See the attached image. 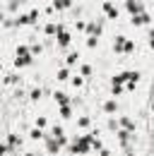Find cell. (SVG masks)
Returning a JSON list of instances; mask_svg holds the SVG:
<instances>
[{
	"label": "cell",
	"mask_w": 154,
	"mask_h": 156,
	"mask_svg": "<svg viewBox=\"0 0 154 156\" xmlns=\"http://www.w3.org/2000/svg\"><path fill=\"white\" fill-rule=\"evenodd\" d=\"M120 125H123L125 130H135V122H133V120H128V118H120Z\"/></svg>",
	"instance_id": "cell-15"
},
{
	"label": "cell",
	"mask_w": 154,
	"mask_h": 156,
	"mask_svg": "<svg viewBox=\"0 0 154 156\" xmlns=\"http://www.w3.org/2000/svg\"><path fill=\"white\" fill-rule=\"evenodd\" d=\"M43 142H46V147H48V151H51V154H58V151H60V147H63L56 137H46Z\"/></svg>",
	"instance_id": "cell-5"
},
{
	"label": "cell",
	"mask_w": 154,
	"mask_h": 156,
	"mask_svg": "<svg viewBox=\"0 0 154 156\" xmlns=\"http://www.w3.org/2000/svg\"><path fill=\"white\" fill-rule=\"evenodd\" d=\"M77 60H79V55H77V53H70V55H68V65H75Z\"/></svg>",
	"instance_id": "cell-20"
},
{
	"label": "cell",
	"mask_w": 154,
	"mask_h": 156,
	"mask_svg": "<svg viewBox=\"0 0 154 156\" xmlns=\"http://www.w3.org/2000/svg\"><path fill=\"white\" fill-rule=\"evenodd\" d=\"M125 7H128V12H133V17L145 12V5H142L140 0H128V2H125Z\"/></svg>",
	"instance_id": "cell-4"
},
{
	"label": "cell",
	"mask_w": 154,
	"mask_h": 156,
	"mask_svg": "<svg viewBox=\"0 0 154 156\" xmlns=\"http://www.w3.org/2000/svg\"><path fill=\"white\" fill-rule=\"evenodd\" d=\"M96 43H99L96 36H89V39H87V46H89V48H96Z\"/></svg>",
	"instance_id": "cell-21"
},
{
	"label": "cell",
	"mask_w": 154,
	"mask_h": 156,
	"mask_svg": "<svg viewBox=\"0 0 154 156\" xmlns=\"http://www.w3.org/2000/svg\"><path fill=\"white\" fill-rule=\"evenodd\" d=\"M133 24H135V27H145V24H149V15H147V12L135 15V17H133Z\"/></svg>",
	"instance_id": "cell-7"
},
{
	"label": "cell",
	"mask_w": 154,
	"mask_h": 156,
	"mask_svg": "<svg viewBox=\"0 0 154 156\" xmlns=\"http://www.w3.org/2000/svg\"><path fill=\"white\" fill-rule=\"evenodd\" d=\"M36 127H38V130L46 127V118H36Z\"/></svg>",
	"instance_id": "cell-23"
},
{
	"label": "cell",
	"mask_w": 154,
	"mask_h": 156,
	"mask_svg": "<svg viewBox=\"0 0 154 156\" xmlns=\"http://www.w3.org/2000/svg\"><path fill=\"white\" fill-rule=\"evenodd\" d=\"M68 43H70V34H68L65 29H60V31H58V46H60V48H65Z\"/></svg>",
	"instance_id": "cell-9"
},
{
	"label": "cell",
	"mask_w": 154,
	"mask_h": 156,
	"mask_svg": "<svg viewBox=\"0 0 154 156\" xmlns=\"http://www.w3.org/2000/svg\"><path fill=\"white\" fill-rule=\"evenodd\" d=\"M87 31H89V36H96V39H99V36H101V24H94V22L87 24Z\"/></svg>",
	"instance_id": "cell-12"
},
{
	"label": "cell",
	"mask_w": 154,
	"mask_h": 156,
	"mask_svg": "<svg viewBox=\"0 0 154 156\" xmlns=\"http://www.w3.org/2000/svg\"><path fill=\"white\" fill-rule=\"evenodd\" d=\"M70 113H72L70 106H60V115H63V118H70Z\"/></svg>",
	"instance_id": "cell-17"
},
{
	"label": "cell",
	"mask_w": 154,
	"mask_h": 156,
	"mask_svg": "<svg viewBox=\"0 0 154 156\" xmlns=\"http://www.w3.org/2000/svg\"><path fill=\"white\" fill-rule=\"evenodd\" d=\"M68 77H70V72H68L65 67H63V70H58V79H60V82H65Z\"/></svg>",
	"instance_id": "cell-18"
},
{
	"label": "cell",
	"mask_w": 154,
	"mask_h": 156,
	"mask_svg": "<svg viewBox=\"0 0 154 156\" xmlns=\"http://www.w3.org/2000/svg\"><path fill=\"white\" fill-rule=\"evenodd\" d=\"M111 91H113V96H118V94L123 91V87H118V84H113V87H111Z\"/></svg>",
	"instance_id": "cell-25"
},
{
	"label": "cell",
	"mask_w": 154,
	"mask_h": 156,
	"mask_svg": "<svg viewBox=\"0 0 154 156\" xmlns=\"http://www.w3.org/2000/svg\"><path fill=\"white\" fill-rule=\"evenodd\" d=\"M152 111H154V103H152Z\"/></svg>",
	"instance_id": "cell-29"
},
{
	"label": "cell",
	"mask_w": 154,
	"mask_h": 156,
	"mask_svg": "<svg viewBox=\"0 0 154 156\" xmlns=\"http://www.w3.org/2000/svg\"><path fill=\"white\" fill-rule=\"evenodd\" d=\"M31 139H46V135L36 127V130H31Z\"/></svg>",
	"instance_id": "cell-16"
},
{
	"label": "cell",
	"mask_w": 154,
	"mask_h": 156,
	"mask_svg": "<svg viewBox=\"0 0 154 156\" xmlns=\"http://www.w3.org/2000/svg\"><path fill=\"white\" fill-rule=\"evenodd\" d=\"M149 48H152V51H154V27H152V29H149Z\"/></svg>",
	"instance_id": "cell-24"
},
{
	"label": "cell",
	"mask_w": 154,
	"mask_h": 156,
	"mask_svg": "<svg viewBox=\"0 0 154 156\" xmlns=\"http://www.w3.org/2000/svg\"><path fill=\"white\" fill-rule=\"evenodd\" d=\"M79 72H82V77H89V75H92V67H89V65H82Z\"/></svg>",
	"instance_id": "cell-19"
},
{
	"label": "cell",
	"mask_w": 154,
	"mask_h": 156,
	"mask_svg": "<svg viewBox=\"0 0 154 156\" xmlns=\"http://www.w3.org/2000/svg\"><path fill=\"white\" fill-rule=\"evenodd\" d=\"M72 84H75V87H82V77H79V75H77V77H72Z\"/></svg>",
	"instance_id": "cell-26"
},
{
	"label": "cell",
	"mask_w": 154,
	"mask_h": 156,
	"mask_svg": "<svg viewBox=\"0 0 154 156\" xmlns=\"http://www.w3.org/2000/svg\"><path fill=\"white\" fill-rule=\"evenodd\" d=\"M51 132H53V137H56L60 144H68V137H65V132H63V127H60V125H56Z\"/></svg>",
	"instance_id": "cell-8"
},
{
	"label": "cell",
	"mask_w": 154,
	"mask_h": 156,
	"mask_svg": "<svg viewBox=\"0 0 154 156\" xmlns=\"http://www.w3.org/2000/svg\"><path fill=\"white\" fill-rule=\"evenodd\" d=\"M89 125V118H79V127H87Z\"/></svg>",
	"instance_id": "cell-27"
},
{
	"label": "cell",
	"mask_w": 154,
	"mask_h": 156,
	"mask_svg": "<svg viewBox=\"0 0 154 156\" xmlns=\"http://www.w3.org/2000/svg\"><path fill=\"white\" fill-rule=\"evenodd\" d=\"M27 156H38V154H27Z\"/></svg>",
	"instance_id": "cell-28"
},
{
	"label": "cell",
	"mask_w": 154,
	"mask_h": 156,
	"mask_svg": "<svg viewBox=\"0 0 154 156\" xmlns=\"http://www.w3.org/2000/svg\"><path fill=\"white\" fill-rule=\"evenodd\" d=\"M113 51H116V53H133V51H135V43L130 39H125V36H116Z\"/></svg>",
	"instance_id": "cell-2"
},
{
	"label": "cell",
	"mask_w": 154,
	"mask_h": 156,
	"mask_svg": "<svg viewBox=\"0 0 154 156\" xmlns=\"http://www.w3.org/2000/svg\"><path fill=\"white\" fill-rule=\"evenodd\" d=\"M104 12H106V15L111 17V20H118V10H116L111 2H104Z\"/></svg>",
	"instance_id": "cell-11"
},
{
	"label": "cell",
	"mask_w": 154,
	"mask_h": 156,
	"mask_svg": "<svg viewBox=\"0 0 154 156\" xmlns=\"http://www.w3.org/2000/svg\"><path fill=\"white\" fill-rule=\"evenodd\" d=\"M29 62H31V48L19 46V48H17V60H15V65H17V67H27Z\"/></svg>",
	"instance_id": "cell-3"
},
{
	"label": "cell",
	"mask_w": 154,
	"mask_h": 156,
	"mask_svg": "<svg viewBox=\"0 0 154 156\" xmlns=\"http://www.w3.org/2000/svg\"><path fill=\"white\" fill-rule=\"evenodd\" d=\"M92 139H94V135L77 137V139H75V144L70 147V151H72V154H87V151L92 149Z\"/></svg>",
	"instance_id": "cell-1"
},
{
	"label": "cell",
	"mask_w": 154,
	"mask_h": 156,
	"mask_svg": "<svg viewBox=\"0 0 154 156\" xmlns=\"http://www.w3.org/2000/svg\"><path fill=\"white\" fill-rule=\"evenodd\" d=\"M41 98V89H31V101H38Z\"/></svg>",
	"instance_id": "cell-22"
},
{
	"label": "cell",
	"mask_w": 154,
	"mask_h": 156,
	"mask_svg": "<svg viewBox=\"0 0 154 156\" xmlns=\"http://www.w3.org/2000/svg\"><path fill=\"white\" fill-rule=\"evenodd\" d=\"M53 98H56L58 106H68V103H70V96H68V94H63V91H56Z\"/></svg>",
	"instance_id": "cell-10"
},
{
	"label": "cell",
	"mask_w": 154,
	"mask_h": 156,
	"mask_svg": "<svg viewBox=\"0 0 154 156\" xmlns=\"http://www.w3.org/2000/svg\"><path fill=\"white\" fill-rule=\"evenodd\" d=\"M72 5V0H53V7L56 10H68Z\"/></svg>",
	"instance_id": "cell-13"
},
{
	"label": "cell",
	"mask_w": 154,
	"mask_h": 156,
	"mask_svg": "<svg viewBox=\"0 0 154 156\" xmlns=\"http://www.w3.org/2000/svg\"><path fill=\"white\" fill-rule=\"evenodd\" d=\"M116 108H118V103H116V101H106V103H104V111H106V113H113Z\"/></svg>",
	"instance_id": "cell-14"
},
{
	"label": "cell",
	"mask_w": 154,
	"mask_h": 156,
	"mask_svg": "<svg viewBox=\"0 0 154 156\" xmlns=\"http://www.w3.org/2000/svg\"><path fill=\"white\" fill-rule=\"evenodd\" d=\"M36 17H38V12H36V10H31L29 15H19V17H17V22H15V24H31V22L36 20Z\"/></svg>",
	"instance_id": "cell-6"
}]
</instances>
